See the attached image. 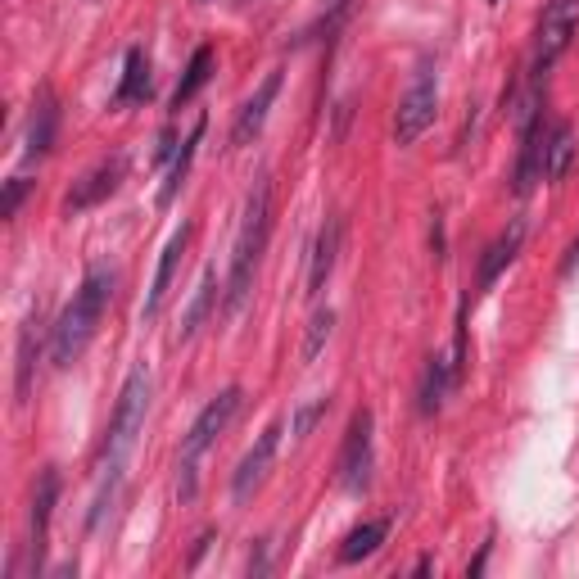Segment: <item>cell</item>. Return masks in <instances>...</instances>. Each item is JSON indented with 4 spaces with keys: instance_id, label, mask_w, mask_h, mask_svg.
<instances>
[{
    "instance_id": "5",
    "label": "cell",
    "mask_w": 579,
    "mask_h": 579,
    "mask_svg": "<svg viewBox=\"0 0 579 579\" xmlns=\"http://www.w3.org/2000/svg\"><path fill=\"white\" fill-rule=\"evenodd\" d=\"M240 399H245V394H240V385H227V390H222L218 399H209V408H204L200 417L190 421L186 439H181V457H190V462H195V457H200L204 448H209L213 439H218L222 430L231 426V417L240 412Z\"/></svg>"
},
{
    "instance_id": "10",
    "label": "cell",
    "mask_w": 579,
    "mask_h": 579,
    "mask_svg": "<svg viewBox=\"0 0 579 579\" xmlns=\"http://www.w3.org/2000/svg\"><path fill=\"white\" fill-rule=\"evenodd\" d=\"M186 240H190V227H181V231H172V240H168V245H163L159 267H154V285H150V295H145V308H141V317H145V322H150V317H159L163 295H168L172 276H177V263H181V254H186Z\"/></svg>"
},
{
    "instance_id": "11",
    "label": "cell",
    "mask_w": 579,
    "mask_h": 579,
    "mask_svg": "<svg viewBox=\"0 0 579 579\" xmlns=\"http://www.w3.org/2000/svg\"><path fill=\"white\" fill-rule=\"evenodd\" d=\"M276 95H281V73H267V77H263V86H258V91H254V100H249V105L240 109L236 132H231V145H249L258 132H263L267 109L276 105Z\"/></svg>"
},
{
    "instance_id": "21",
    "label": "cell",
    "mask_w": 579,
    "mask_h": 579,
    "mask_svg": "<svg viewBox=\"0 0 579 579\" xmlns=\"http://www.w3.org/2000/svg\"><path fill=\"white\" fill-rule=\"evenodd\" d=\"M200 136H204V118L195 123V132L181 141L177 159H172V168H168V181H163V190H159V204H172V195L181 190V181H186V172H190V159H195V150H200Z\"/></svg>"
},
{
    "instance_id": "15",
    "label": "cell",
    "mask_w": 579,
    "mask_h": 579,
    "mask_svg": "<svg viewBox=\"0 0 579 579\" xmlns=\"http://www.w3.org/2000/svg\"><path fill=\"white\" fill-rule=\"evenodd\" d=\"M521 240H525V222L516 218L512 227H507L503 236H498L494 245L485 249V263H480V290H489V285H494L498 276H503V267L512 263L516 254H521Z\"/></svg>"
},
{
    "instance_id": "17",
    "label": "cell",
    "mask_w": 579,
    "mask_h": 579,
    "mask_svg": "<svg viewBox=\"0 0 579 579\" xmlns=\"http://www.w3.org/2000/svg\"><path fill=\"white\" fill-rule=\"evenodd\" d=\"M150 95V59H145L141 46L127 50V68H123V82L114 91V105H136Z\"/></svg>"
},
{
    "instance_id": "19",
    "label": "cell",
    "mask_w": 579,
    "mask_h": 579,
    "mask_svg": "<svg viewBox=\"0 0 579 579\" xmlns=\"http://www.w3.org/2000/svg\"><path fill=\"white\" fill-rule=\"evenodd\" d=\"M543 150H548V141H543V127L534 123L530 132H521V168H516V190L521 195H530V186L543 177Z\"/></svg>"
},
{
    "instance_id": "12",
    "label": "cell",
    "mask_w": 579,
    "mask_h": 579,
    "mask_svg": "<svg viewBox=\"0 0 579 579\" xmlns=\"http://www.w3.org/2000/svg\"><path fill=\"white\" fill-rule=\"evenodd\" d=\"M59 498V471L46 466L37 480V494H32V557H46V530H50V512H55Z\"/></svg>"
},
{
    "instance_id": "1",
    "label": "cell",
    "mask_w": 579,
    "mask_h": 579,
    "mask_svg": "<svg viewBox=\"0 0 579 579\" xmlns=\"http://www.w3.org/2000/svg\"><path fill=\"white\" fill-rule=\"evenodd\" d=\"M145 408H150V376H145V367H136L132 376H127L123 394H118L114 421H109V444H105V489H100V498H95V507H91V530L100 525V516H105L109 498H114L118 475H123V466H127V453H132L136 435L145 430Z\"/></svg>"
},
{
    "instance_id": "4",
    "label": "cell",
    "mask_w": 579,
    "mask_h": 579,
    "mask_svg": "<svg viewBox=\"0 0 579 579\" xmlns=\"http://www.w3.org/2000/svg\"><path fill=\"white\" fill-rule=\"evenodd\" d=\"M435 109H439V82H435L430 68H417L412 86L403 91V100H399V114H394V141H399V145L421 141V132L435 123Z\"/></svg>"
},
{
    "instance_id": "28",
    "label": "cell",
    "mask_w": 579,
    "mask_h": 579,
    "mask_svg": "<svg viewBox=\"0 0 579 579\" xmlns=\"http://www.w3.org/2000/svg\"><path fill=\"white\" fill-rule=\"evenodd\" d=\"M489 5H498V0H489Z\"/></svg>"
},
{
    "instance_id": "7",
    "label": "cell",
    "mask_w": 579,
    "mask_h": 579,
    "mask_svg": "<svg viewBox=\"0 0 579 579\" xmlns=\"http://www.w3.org/2000/svg\"><path fill=\"white\" fill-rule=\"evenodd\" d=\"M123 177H127V159H123V154H114V159H100L82 181H73V190H68V200H64V213L73 218V213L95 209V204L109 200V195L123 186Z\"/></svg>"
},
{
    "instance_id": "26",
    "label": "cell",
    "mask_w": 579,
    "mask_h": 579,
    "mask_svg": "<svg viewBox=\"0 0 579 579\" xmlns=\"http://www.w3.org/2000/svg\"><path fill=\"white\" fill-rule=\"evenodd\" d=\"M326 417V399H308V403H299L295 408V417H290V435L295 439H308L313 435V426Z\"/></svg>"
},
{
    "instance_id": "24",
    "label": "cell",
    "mask_w": 579,
    "mask_h": 579,
    "mask_svg": "<svg viewBox=\"0 0 579 579\" xmlns=\"http://www.w3.org/2000/svg\"><path fill=\"white\" fill-rule=\"evenodd\" d=\"M331 326H335V313H331V308H317V313L308 317V335H304V349H299L304 367H308V362H317V353L326 349V340H331Z\"/></svg>"
},
{
    "instance_id": "25",
    "label": "cell",
    "mask_w": 579,
    "mask_h": 579,
    "mask_svg": "<svg viewBox=\"0 0 579 579\" xmlns=\"http://www.w3.org/2000/svg\"><path fill=\"white\" fill-rule=\"evenodd\" d=\"M444 390H448L444 358H430V367H426V390H421V412H439V408H444Z\"/></svg>"
},
{
    "instance_id": "20",
    "label": "cell",
    "mask_w": 579,
    "mask_h": 579,
    "mask_svg": "<svg viewBox=\"0 0 579 579\" xmlns=\"http://www.w3.org/2000/svg\"><path fill=\"white\" fill-rule=\"evenodd\" d=\"M575 132H570L566 123H557L552 127V136H548V150H543V177L548 181H561L570 172V163H575Z\"/></svg>"
},
{
    "instance_id": "23",
    "label": "cell",
    "mask_w": 579,
    "mask_h": 579,
    "mask_svg": "<svg viewBox=\"0 0 579 579\" xmlns=\"http://www.w3.org/2000/svg\"><path fill=\"white\" fill-rule=\"evenodd\" d=\"M385 534H390V521H367V525H358V530L344 539V548H340V561H367L371 552L385 543Z\"/></svg>"
},
{
    "instance_id": "22",
    "label": "cell",
    "mask_w": 579,
    "mask_h": 579,
    "mask_svg": "<svg viewBox=\"0 0 579 579\" xmlns=\"http://www.w3.org/2000/svg\"><path fill=\"white\" fill-rule=\"evenodd\" d=\"M32 367H37V317H28L19 331V380H14L19 403L32 399Z\"/></svg>"
},
{
    "instance_id": "13",
    "label": "cell",
    "mask_w": 579,
    "mask_h": 579,
    "mask_svg": "<svg viewBox=\"0 0 579 579\" xmlns=\"http://www.w3.org/2000/svg\"><path fill=\"white\" fill-rule=\"evenodd\" d=\"M335 254H340V218H326V227L317 231V245H313V267H308V295H322L326 281L335 272Z\"/></svg>"
},
{
    "instance_id": "9",
    "label": "cell",
    "mask_w": 579,
    "mask_h": 579,
    "mask_svg": "<svg viewBox=\"0 0 579 579\" xmlns=\"http://www.w3.org/2000/svg\"><path fill=\"white\" fill-rule=\"evenodd\" d=\"M276 444H281V421H272V426L258 435V444L245 453V462L236 466V475H231V494H236V503H249V498L258 494V485L267 480V471H272L276 462Z\"/></svg>"
},
{
    "instance_id": "16",
    "label": "cell",
    "mask_w": 579,
    "mask_h": 579,
    "mask_svg": "<svg viewBox=\"0 0 579 579\" xmlns=\"http://www.w3.org/2000/svg\"><path fill=\"white\" fill-rule=\"evenodd\" d=\"M213 299H218V272H213V267H204L200 285H195V295H190L186 313H181V326H177V335H181V340H190V335H195V331H200V326H204V317H209Z\"/></svg>"
},
{
    "instance_id": "14",
    "label": "cell",
    "mask_w": 579,
    "mask_h": 579,
    "mask_svg": "<svg viewBox=\"0 0 579 579\" xmlns=\"http://www.w3.org/2000/svg\"><path fill=\"white\" fill-rule=\"evenodd\" d=\"M55 123H59L55 95H50V86H41L37 105H32V118H28V159L50 154V145H55Z\"/></svg>"
},
{
    "instance_id": "3",
    "label": "cell",
    "mask_w": 579,
    "mask_h": 579,
    "mask_svg": "<svg viewBox=\"0 0 579 579\" xmlns=\"http://www.w3.org/2000/svg\"><path fill=\"white\" fill-rule=\"evenodd\" d=\"M267 227H272V186L267 177L254 181L245 200V218H240V231H236V249H231V276H227V313H236L249 295V281H254V267L263 258V245H267Z\"/></svg>"
},
{
    "instance_id": "27",
    "label": "cell",
    "mask_w": 579,
    "mask_h": 579,
    "mask_svg": "<svg viewBox=\"0 0 579 579\" xmlns=\"http://www.w3.org/2000/svg\"><path fill=\"white\" fill-rule=\"evenodd\" d=\"M23 195H28V181L23 177H14V181H5V200H0V218L10 222L14 213H19V204H23Z\"/></svg>"
},
{
    "instance_id": "2",
    "label": "cell",
    "mask_w": 579,
    "mask_h": 579,
    "mask_svg": "<svg viewBox=\"0 0 579 579\" xmlns=\"http://www.w3.org/2000/svg\"><path fill=\"white\" fill-rule=\"evenodd\" d=\"M109 299H114V272H109V267H91L82 290L73 295V304L59 313L55 340H50L55 367H73V362L86 353L95 326H100V317H105V308H109Z\"/></svg>"
},
{
    "instance_id": "18",
    "label": "cell",
    "mask_w": 579,
    "mask_h": 579,
    "mask_svg": "<svg viewBox=\"0 0 579 579\" xmlns=\"http://www.w3.org/2000/svg\"><path fill=\"white\" fill-rule=\"evenodd\" d=\"M209 77H213V46H200L195 55H190V64H186V73H181L177 91H172V109L190 105V100L209 86Z\"/></svg>"
},
{
    "instance_id": "6",
    "label": "cell",
    "mask_w": 579,
    "mask_h": 579,
    "mask_svg": "<svg viewBox=\"0 0 579 579\" xmlns=\"http://www.w3.org/2000/svg\"><path fill=\"white\" fill-rule=\"evenodd\" d=\"M340 480L349 494H362L371 485V412L367 408H358L349 421L344 453H340Z\"/></svg>"
},
{
    "instance_id": "8",
    "label": "cell",
    "mask_w": 579,
    "mask_h": 579,
    "mask_svg": "<svg viewBox=\"0 0 579 579\" xmlns=\"http://www.w3.org/2000/svg\"><path fill=\"white\" fill-rule=\"evenodd\" d=\"M575 32H579V0H548L539 19V68L566 55Z\"/></svg>"
}]
</instances>
